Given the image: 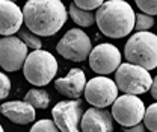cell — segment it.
Listing matches in <instances>:
<instances>
[{"instance_id":"d4e9b609","label":"cell","mask_w":157,"mask_h":132,"mask_svg":"<svg viewBox=\"0 0 157 132\" xmlns=\"http://www.w3.org/2000/svg\"><path fill=\"white\" fill-rule=\"evenodd\" d=\"M145 125H142V123H139L136 126H132V128H124V131L122 132H145Z\"/></svg>"},{"instance_id":"83f0119b","label":"cell","mask_w":157,"mask_h":132,"mask_svg":"<svg viewBox=\"0 0 157 132\" xmlns=\"http://www.w3.org/2000/svg\"><path fill=\"white\" fill-rule=\"evenodd\" d=\"M11 2H17V0H11Z\"/></svg>"},{"instance_id":"5b68a950","label":"cell","mask_w":157,"mask_h":132,"mask_svg":"<svg viewBox=\"0 0 157 132\" xmlns=\"http://www.w3.org/2000/svg\"><path fill=\"white\" fill-rule=\"evenodd\" d=\"M115 82L124 94L133 96L147 93L148 90H151L153 85L150 72L130 62H124L118 67L115 72Z\"/></svg>"},{"instance_id":"2e32d148","label":"cell","mask_w":157,"mask_h":132,"mask_svg":"<svg viewBox=\"0 0 157 132\" xmlns=\"http://www.w3.org/2000/svg\"><path fill=\"white\" fill-rule=\"evenodd\" d=\"M70 17L73 19V21L77 24L78 27H89L95 23V14L94 11H85L82 8L76 6L74 3L70 5Z\"/></svg>"},{"instance_id":"7c38bea8","label":"cell","mask_w":157,"mask_h":132,"mask_svg":"<svg viewBox=\"0 0 157 132\" xmlns=\"http://www.w3.org/2000/svg\"><path fill=\"white\" fill-rule=\"evenodd\" d=\"M24 24L23 9L15 2L0 0V35L12 37Z\"/></svg>"},{"instance_id":"cb8c5ba5","label":"cell","mask_w":157,"mask_h":132,"mask_svg":"<svg viewBox=\"0 0 157 132\" xmlns=\"http://www.w3.org/2000/svg\"><path fill=\"white\" fill-rule=\"evenodd\" d=\"M9 93H11V79L3 72H0V100L6 99Z\"/></svg>"},{"instance_id":"30bf717a","label":"cell","mask_w":157,"mask_h":132,"mask_svg":"<svg viewBox=\"0 0 157 132\" xmlns=\"http://www.w3.org/2000/svg\"><path fill=\"white\" fill-rule=\"evenodd\" d=\"M29 56V47L18 37H5L0 39V65L6 72H17L24 67Z\"/></svg>"},{"instance_id":"6da1fadb","label":"cell","mask_w":157,"mask_h":132,"mask_svg":"<svg viewBox=\"0 0 157 132\" xmlns=\"http://www.w3.org/2000/svg\"><path fill=\"white\" fill-rule=\"evenodd\" d=\"M24 24L38 37H52L67 23L62 0H27L23 8Z\"/></svg>"},{"instance_id":"ba28073f","label":"cell","mask_w":157,"mask_h":132,"mask_svg":"<svg viewBox=\"0 0 157 132\" xmlns=\"http://www.w3.org/2000/svg\"><path fill=\"white\" fill-rule=\"evenodd\" d=\"M145 105L139 96L124 94L119 96L112 105V117L118 125L132 128L139 125L145 115Z\"/></svg>"},{"instance_id":"5bb4252c","label":"cell","mask_w":157,"mask_h":132,"mask_svg":"<svg viewBox=\"0 0 157 132\" xmlns=\"http://www.w3.org/2000/svg\"><path fill=\"white\" fill-rule=\"evenodd\" d=\"M86 76L82 68H71L65 77H59L55 80V88L62 96L70 97L71 100L80 99L82 93H85Z\"/></svg>"},{"instance_id":"8992f818","label":"cell","mask_w":157,"mask_h":132,"mask_svg":"<svg viewBox=\"0 0 157 132\" xmlns=\"http://www.w3.org/2000/svg\"><path fill=\"white\" fill-rule=\"evenodd\" d=\"M92 49L94 47H92L91 38L78 27L70 29L59 39L58 46H56L59 55L68 61H73V62H82V61L88 59Z\"/></svg>"},{"instance_id":"d6986e66","label":"cell","mask_w":157,"mask_h":132,"mask_svg":"<svg viewBox=\"0 0 157 132\" xmlns=\"http://www.w3.org/2000/svg\"><path fill=\"white\" fill-rule=\"evenodd\" d=\"M144 125H145L147 129H150L151 132H157V102L156 103H151L145 109Z\"/></svg>"},{"instance_id":"7402d4cb","label":"cell","mask_w":157,"mask_h":132,"mask_svg":"<svg viewBox=\"0 0 157 132\" xmlns=\"http://www.w3.org/2000/svg\"><path fill=\"white\" fill-rule=\"evenodd\" d=\"M137 8L148 15H157V0H135Z\"/></svg>"},{"instance_id":"44dd1931","label":"cell","mask_w":157,"mask_h":132,"mask_svg":"<svg viewBox=\"0 0 157 132\" xmlns=\"http://www.w3.org/2000/svg\"><path fill=\"white\" fill-rule=\"evenodd\" d=\"M30 132H60V131H59V128L56 126V123L53 120L42 118V120H38L30 128Z\"/></svg>"},{"instance_id":"277c9868","label":"cell","mask_w":157,"mask_h":132,"mask_svg":"<svg viewBox=\"0 0 157 132\" xmlns=\"http://www.w3.org/2000/svg\"><path fill=\"white\" fill-rule=\"evenodd\" d=\"M58 61L47 50H33L24 62L23 73L29 84L35 87L48 85L58 73Z\"/></svg>"},{"instance_id":"603a6c76","label":"cell","mask_w":157,"mask_h":132,"mask_svg":"<svg viewBox=\"0 0 157 132\" xmlns=\"http://www.w3.org/2000/svg\"><path fill=\"white\" fill-rule=\"evenodd\" d=\"M73 3L85 11H94L104 3V0H73Z\"/></svg>"},{"instance_id":"7a4b0ae2","label":"cell","mask_w":157,"mask_h":132,"mask_svg":"<svg viewBox=\"0 0 157 132\" xmlns=\"http://www.w3.org/2000/svg\"><path fill=\"white\" fill-rule=\"evenodd\" d=\"M136 14L125 0L104 2L95 12V23L103 35L109 38L127 37L135 29Z\"/></svg>"},{"instance_id":"ffe728a7","label":"cell","mask_w":157,"mask_h":132,"mask_svg":"<svg viewBox=\"0 0 157 132\" xmlns=\"http://www.w3.org/2000/svg\"><path fill=\"white\" fill-rule=\"evenodd\" d=\"M153 26H154L153 15H148V14H144V12L136 14V21H135L136 32H148Z\"/></svg>"},{"instance_id":"52a82bcc","label":"cell","mask_w":157,"mask_h":132,"mask_svg":"<svg viewBox=\"0 0 157 132\" xmlns=\"http://www.w3.org/2000/svg\"><path fill=\"white\" fill-rule=\"evenodd\" d=\"M118 85L107 76H97L86 82L85 87V99L94 108H107L113 105L118 97Z\"/></svg>"},{"instance_id":"9a60e30c","label":"cell","mask_w":157,"mask_h":132,"mask_svg":"<svg viewBox=\"0 0 157 132\" xmlns=\"http://www.w3.org/2000/svg\"><path fill=\"white\" fill-rule=\"evenodd\" d=\"M0 113L17 125H29L36 117L35 108L24 100H11L3 103L0 106Z\"/></svg>"},{"instance_id":"4316f807","label":"cell","mask_w":157,"mask_h":132,"mask_svg":"<svg viewBox=\"0 0 157 132\" xmlns=\"http://www.w3.org/2000/svg\"><path fill=\"white\" fill-rule=\"evenodd\" d=\"M0 132H5L3 131V128H2V125H0Z\"/></svg>"},{"instance_id":"4fadbf2b","label":"cell","mask_w":157,"mask_h":132,"mask_svg":"<svg viewBox=\"0 0 157 132\" xmlns=\"http://www.w3.org/2000/svg\"><path fill=\"white\" fill-rule=\"evenodd\" d=\"M112 113L101 108H89L83 113L80 122L82 132H113Z\"/></svg>"},{"instance_id":"e0dca14e","label":"cell","mask_w":157,"mask_h":132,"mask_svg":"<svg viewBox=\"0 0 157 132\" xmlns=\"http://www.w3.org/2000/svg\"><path fill=\"white\" fill-rule=\"evenodd\" d=\"M24 102L30 103L35 109H45L50 105V96L42 88H32L26 93Z\"/></svg>"},{"instance_id":"484cf974","label":"cell","mask_w":157,"mask_h":132,"mask_svg":"<svg viewBox=\"0 0 157 132\" xmlns=\"http://www.w3.org/2000/svg\"><path fill=\"white\" fill-rule=\"evenodd\" d=\"M151 96L157 100V76L153 79V85H151Z\"/></svg>"},{"instance_id":"3957f363","label":"cell","mask_w":157,"mask_h":132,"mask_svg":"<svg viewBox=\"0 0 157 132\" xmlns=\"http://www.w3.org/2000/svg\"><path fill=\"white\" fill-rule=\"evenodd\" d=\"M127 62L139 65L145 70L157 67V35L153 32H136L124 46Z\"/></svg>"},{"instance_id":"ac0fdd59","label":"cell","mask_w":157,"mask_h":132,"mask_svg":"<svg viewBox=\"0 0 157 132\" xmlns=\"http://www.w3.org/2000/svg\"><path fill=\"white\" fill-rule=\"evenodd\" d=\"M18 38L29 47V49H33V50H39L42 47V43H41V38L38 35H35L32 31H29L27 27H21L18 31Z\"/></svg>"},{"instance_id":"8fae6325","label":"cell","mask_w":157,"mask_h":132,"mask_svg":"<svg viewBox=\"0 0 157 132\" xmlns=\"http://www.w3.org/2000/svg\"><path fill=\"white\" fill-rule=\"evenodd\" d=\"M89 67L100 76L115 73L121 65V52L110 43L98 44L89 55Z\"/></svg>"},{"instance_id":"9c48e42d","label":"cell","mask_w":157,"mask_h":132,"mask_svg":"<svg viewBox=\"0 0 157 132\" xmlns=\"http://www.w3.org/2000/svg\"><path fill=\"white\" fill-rule=\"evenodd\" d=\"M53 122L56 123L60 132H82L80 122L83 117L82 100H62L52 109Z\"/></svg>"}]
</instances>
